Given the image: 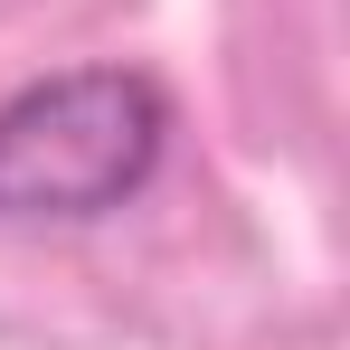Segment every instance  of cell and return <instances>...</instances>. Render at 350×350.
<instances>
[{
  "instance_id": "6da1fadb",
  "label": "cell",
  "mask_w": 350,
  "mask_h": 350,
  "mask_svg": "<svg viewBox=\"0 0 350 350\" xmlns=\"http://www.w3.org/2000/svg\"><path fill=\"white\" fill-rule=\"evenodd\" d=\"M171 105L133 66H76L0 105V218H105L161 171Z\"/></svg>"
}]
</instances>
